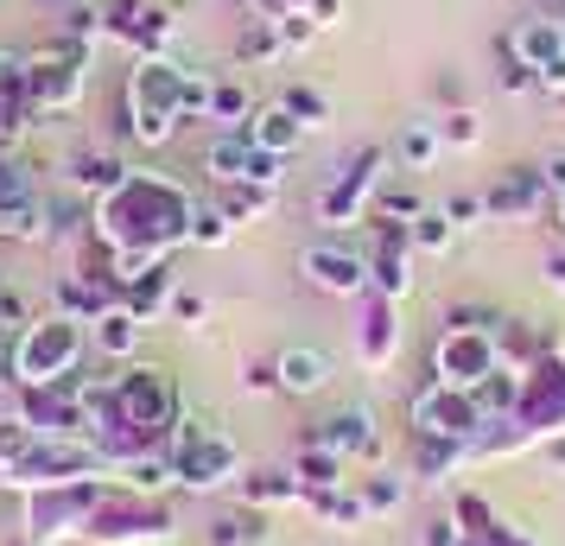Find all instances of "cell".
Segmentation results:
<instances>
[{
    "mask_svg": "<svg viewBox=\"0 0 565 546\" xmlns=\"http://www.w3.org/2000/svg\"><path fill=\"white\" fill-rule=\"evenodd\" d=\"M198 210H204L198 191L184 179H172L166 165H128V179L89 204V242L103 248L108 287L121 292L153 260H172V248L191 242Z\"/></svg>",
    "mask_w": 565,
    "mask_h": 546,
    "instance_id": "obj_1",
    "label": "cell"
},
{
    "mask_svg": "<svg viewBox=\"0 0 565 546\" xmlns=\"http://www.w3.org/2000/svg\"><path fill=\"white\" fill-rule=\"evenodd\" d=\"M83 439L103 451L108 464L121 470L128 458H147V451H166L172 426H179V388L166 368H140L121 363L103 382H83Z\"/></svg>",
    "mask_w": 565,
    "mask_h": 546,
    "instance_id": "obj_2",
    "label": "cell"
},
{
    "mask_svg": "<svg viewBox=\"0 0 565 546\" xmlns=\"http://www.w3.org/2000/svg\"><path fill=\"white\" fill-rule=\"evenodd\" d=\"M83 356H89V324L71 312H39L13 338V388H71L77 382Z\"/></svg>",
    "mask_w": 565,
    "mask_h": 546,
    "instance_id": "obj_3",
    "label": "cell"
},
{
    "mask_svg": "<svg viewBox=\"0 0 565 546\" xmlns=\"http://www.w3.org/2000/svg\"><path fill=\"white\" fill-rule=\"evenodd\" d=\"M184 89H191V71H184L172 52L134 57V71H128V133L147 147V153H159V147L184 128Z\"/></svg>",
    "mask_w": 565,
    "mask_h": 546,
    "instance_id": "obj_4",
    "label": "cell"
},
{
    "mask_svg": "<svg viewBox=\"0 0 565 546\" xmlns=\"http://www.w3.org/2000/svg\"><path fill=\"white\" fill-rule=\"evenodd\" d=\"M166 464L179 477V490H198V495H216V490H235L242 483V445L223 432V419L210 414H179L172 439H166Z\"/></svg>",
    "mask_w": 565,
    "mask_h": 546,
    "instance_id": "obj_5",
    "label": "cell"
},
{
    "mask_svg": "<svg viewBox=\"0 0 565 546\" xmlns=\"http://www.w3.org/2000/svg\"><path fill=\"white\" fill-rule=\"evenodd\" d=\"M179 521L159 495H140L128 490L121 477H103V490L83 515V534L77 540H96V546H172Z\"/></svg>",
    "mask_w": 565,
    "mask_h": 546,
    "instance_id": "obj_6",
    "label": "cell"
},
{
    "mask_svg": "<svg viewBox=\"0 0 565 546\" xmlns=\"http://www.w3.org/2000/svg\"><path fill=\"white\" fill-rule=\"evenodd\" d=\"M407 419H413V439L419 445H458V451H470L489 426L483 400L463 388H445V382H426V388L413 394Z\"/></svg>",
    "mask_w": 565,
    "mask_h": 546,
    "instance_id": "obj_7",
    "label": "cell"
},
{
    "mask_svg": "<svg viewBox=\"0 0 565 546\" xmlns=\"http://www.w3.org/2000/svg\"><path fill=\"white\" fill-rule=\"evenodd\" d=\"M89 477H115V464H108L103 451L89 439H39L26 451V464L13 470V477H0V490H64V483H89Z\"/></svg>",
    "mask_w": 565,
    "mask_h": 546,
    "instance_id": "obj_8",
    "label": "cell"
},
{
    "mask_svg": "<svg viewBox=\"0 0 565 546\" xmlns=\"http://www.w3.org/2000/svg\"><path fill=\"white\" fill-rule=\"evenodd\" d=\"M502 375V343H495V324H445L433 343V382L445 388L477 394L483 382Z\"/></svg>",
    "mask_w": 565,
    "mask_h": 546,
    "instance_id": "obj_9",
    "label": "cell"
},
{
    "mask_svg": "<svg viewBox=\"0 0 565 546\" xmlns=\"http://www.w3.org/2000/svg\"><path fill=\"white\" fill-rule=\"evenodd\" d=\"M26 89H32V115L77 108L83 89H89V45L83 39H57L45 52H26Z\"/></svg>",
    "mask_w": 565,
    "mask_h": 546,
    "instance_id": "obj_10",
    "label": "cell"
},
{
    "mask_svg": "<svg viewBox=\"0 0 565 546\" xmlns=\"http://www.w3.org/2000/svg\"><path fill=\"white\" fill-rule=\"evenodd\" d=\"M387 165V147H362L356 165H343L324 191H318V223L324 229H343V223H369V204H375V191H382V172Z\"/></svg>",
    "mask_w": 565,
    "mask_h": 546,
    "instance_id": "obj_11",
    "label": "cell"
},
{
    "mask_svg": "<svg viewBox=\"0 0 565 546\" xmlns=\"http://www.w3.org/2000/svg\"><path fill=\"white\" fill-rule=\"evenodd\" d=\"M96 490H103V477H89V483H64V490H32V495H26V515H20L26 540H32V546H45V540H77V534H83V515H89V502H96Z\"/></svg>",
    "mask_w": 565,
    "mask_h": 546,
    "instance_id": "obj_12",
    "label": "cell"
},
{
    "mask_svg": "<svg viewBox=\"0 0 565 546\" xmlns=\"http://www.w3.org/2000/svg\"><path fill=\"white\" fill-rule=\"evenodd\" d=\"M502 52L521 57V64L540 77L546 96H565V20H553V13L514 20V32L502 39Z\"/></svg>",
    "mask_w": 565,
    "mask_h": 546,
    "instance_id": "obj_13",
    "label": "cell"
},
{
    "mask_svg": "<svg viewBox=\"0 0 565 546\" xmlns=\"http://www.w3.org/2000/svg\"><path fill=\"white\" fill-rule=\"evenodd\" d=\"M45 204H39V184L13 153H0V242H45Z\"/></svg>",
    "mask_w": 565,
    "mask_h": 546,
    "instance_id": "obj_14",
    "label": "cell"
},
{
    "mask_svg": "<svg viewBox=\"0 0 565 546\" xmlns=\"http://www.w3.org/2000/svg\"><path fill=\"white\" fill-rule=\"evenodd\" d=\"M401 343H407V324H401V299H382V292H362V324H356V363L369 375H387L401 363Z\"/></svg>",
    "mask_w": 565,
    "mask_h": 546,
    "instance_id": "obj_15",
    "label": "cell"
},
{
    "mask_svg": "<svg viewBox=\"0 0 565 546\" xmlns=\"http://www.w3.org/2000/svg\"><path fill=\"white\" fill-rule=\"evenodd\" d=\"M103 26H108V39H121V45H134L140 57H153V52L172 45L179 20H172V7H159V0H108Z\"/></svg>",
    "mask_w": 565,
    "mask_h": 546,
    "instance_id": "obj_16",
    "label": "cell"
},
{
    "mask_svg": "<svg viewBox=\"0 0 565 546\" xmlns=\"http://www.w3.org/2000/svg\"><path fill=\"white\" fill-rule=\"evenodd\" d=\"M306 280L318 292H331V299H362L369 292V248H343V242H311L306 255Z\"/></svg>",
    "mask_w": 565,
    "mask_h": 546,
    "instance_id": "obj_17",
    "label": "cell"
},
{
    "mask_svg": "<svg viewBox=\"0 0 565 546\" xmlns=\"http://www.w3.org/2000/svg\"><path fill=\"white\" fill-rule=\"evenodd\" d=\"M553 204V184H546V165H509L502 179L483 191V216L495 223H527Z\"/></svg>",
    "mask_w": 565,
    "mask_h": 546,
    "instance_id": "obj_18",
    "label": "cell"
},
{
    "mask_svg": "<svg viewBox=\"0 0 565 546\" xmlns=\"http://www.w3.org/2000/svg\"><path fill=\"white\" fill-rule=\"evenodd\" d=\"M32 121L39 115H32V89H26V52H0V153H13Z\"/></svg>",
    "mask_w": 565,
    "mask_h": 546,
    "instance_id": "obj_19",
    "label": "cell"
},
{
    "mask_svg": "<svg viewBox=\"0 0 565 546\" xmlns=\"http://www.w3.org/2000/svg\"><path fill=\"white\" fill-rule=\"evenodd\" d=\"M311 445L337 451L343 464H350V458H382V432H375V414H369V407H337L331 419H318Z\"/></svg>",
    "mask_w": 565,
    "mask_h": 546,
    "instance_id": "obj_20",
    "label": "cell"
},
{
    "mask_svg": "<svg viewBox=\"0 0 565 546\" xmlns=\"http://www.w3.org/2000/svg\"><path fill=\"white\" fill-rule=\"evenodd\" d=\"M140 343H147V318H134L128 306H121V292H115L103 312L89 318V350L108 356V363H134Z\"/></svg>",
    "mask_w": 565,
    "mask_h": 546,
    "instance_id": "obj_21",
    "label": "cell"
},
{
    "mask_svg": "<svg viewBox=\"0 0 565 546\" xmlns=\"http://www.w3.org/2000/svg\"><path fill=\"white\" fill-rule=\"evenodd\" d=\"M274 375H280V394L311 400V394L331 388V356H324L318 343H286L280 356H274Z\"/></svg>",
    "mask_w": 565,
    "mask_h": 546,
    "instance_id": "obj_22",
    "label": "cell"
},
{
    "mask_svg": "<svg viewBox=\"0 0 565 546\" xmlns=\"http://www.w3.org/2000/svg\"><path fill=\"white\" fill-rule=\"evenodd\" d=\"M172 292H179V274H172V260H153L147 274H134L128 287H121V306L134 318H147L153 324L159 312H172Z\"/></svg>",
    "mask_w": 565,
    "mask_h": 546,
    "instance_id": "obj_23",
    "label": "cell"
},
{
    "mask_svg": "<svg viewBox=\"0 0 565 546\" xmlns=\"http://www.w3.org/2000/svg\"><path fill=\"white\" fill-rule=\"evenodd\" d=\"M248 140H255L260 153L292 159L299 147H306V121H299V115H292L286 103H274V108H260L255 121H248Z\"/></svg>",
    "mask_w": 565,
    "mask_h": 546,
    "instance_id": "obj_24",
    "label": "cell"
},
{
    "mask_svg": "<svg viewBox=\"0 0 565 546\" xmlns=\"http://www.w3.org/2000/svg\"><path fill=\"white\" fill-rule=\"evenodd\" d=\"M292 477H299V490H306V502L311 495H331V490H343L350 483V464L337 458V451H324V445H299V458H292Z\"/></svg>",
    "mask_w": 565,
    "mask_h": 546,
    "instance_id": "obj_25",
    "label": "cell"
},
{
    "mask_svg": "<svg viewBox=\"0 0 565 546\" xmlns=\"http://www.w3.org/2000/svg\"><path fill=\"white\" fill-rule=\"evenodd\" d=\"M248 159H255V140H248V128H223V133L204 147V172H210L216 184H242V179H248Z\"/></svg>",
    "mask_w": 565,
    "mask_h": 546,
    "instance_id": "obj_26",
    "label": "cell"
},
{
    "mask_svg": "<svg viewBox=\"0 0 565 546\" xmlns=\"http://www.w3.org/2000/svg\"><path fill=\"white\" fill-rule=\"evenodd\" d=\"M235 495H242L248 508H286V502H306V490H299L292 470H255V477L235 483Z\"/></svg>",
    "mask_w": 565,
    "mask_h": 546,
    "instance_id": "obj_27",
    "label": "cell"
},
{
    "mask_svg": "<svg viewBox=\"0 0 565 546\" xmlns=\"http://www.w3.org/2000/svg\"><path fill=\"white\" fill-rule=\"evenodd\" d=\"M407 242H413V255H451V242H458V223L445 216L438 204H426L419 216L407 223Z\"/></svg>",
    "mask_w": 565,
    "mask_h": 546,
    "instance_id": "obj_28",
    "label": "cell"
},
{
    "mask_svg": "<svg viewBox=\"0 0 565 546\" xmlns=\"http://www.w3.org/2000/svg\"><path fill=\"white\" fill-rule=\"evenodd\" d=\"M39 439H45V432H39V426H32L20 407H13V414H0V477H13V470L26 464V451H32Z\"/></svg>",
    "mask_w": 565,
    "mask_h": 546,
    "instance_id": "obj_29",
    "label": "cell"
},
{
    "mask_svg": "<svg viewBox=\"0 0 565 546\" xmlns=\"http://www.w3.org/2000/svg\"><path fill=\"white\" fill-rule=\"evenodd\" d=\"M438 153H445V140H438L433 121H407V128L394 133V159H401L407 172H426V165H433Z\"/></svg>",
    "mask_w": 565,
    "mask_h": 546,
    "instance_id": "obj_30",
    "label": "cell"
},
{
    "mask_svg": "<svg viewBox=\"0 0 565 546\" xmlns=\"http://www.w3.org/2000/svg\"><path fill=\"white\" fill-rule=\"evenodd\" d=\"M204 540L210 546H260L267 540V515L260 508H248V515H216L204 527Z\"/></svg>",
    "mask_w": 565,
    "mask_h": 546,
    "instance_id": "obj_31",
    "label": "cell"
},
{
    "mask_svg": "<svg viewBox=\"0 0 565 546\" xmlns=\"http://www.w3.org/2000/svg\"><path fill=\"white\" fill-rule=\"evenodd\" d=\"M356 490H362V502H369V521L401 515V508H407V477H394V470H375V477H362Z\"/></svg>",
    "mask_w": 565,
    "mask_h": 546,
    "instance_id": "obj_32",
    "label": "cell"
},
{
    "mask_svg": "<svg viewBox=\"0 0 565 546\" xmlns=\"http://www.w3.org/2000/svg\"><path fill=\"white\" fill-rule=\"evenodd\" d=\"M311 508L331 521V527H369V502H362V490H331V495H311Z\"/></svg>",
    "mask_w": 565,
    "mask_h": 546,
    "instance_id": "obj_33",
    "label": "cell"
},
{
    "mask_svg": "<svg viewBox=\"0 0 565 546\" xmlns=\"http://www.w3.org/2000/svg\"><path fill=\"white\" fill-rule=\"evenodd\" d=\"M204 121H223V128H248V121H255V115H248V89H242V83H210V115Z\"/></svg>",
    "mask_w": 565,
    "mask_h": 546,
    "instance_id": "obj_34",
    "label": "cell"
},
{
    "mask_svg": "<svg viewBox=\"0 0 565 546\" xmlns=\"http://www.w3.org/2000/svg\"><path fill=\"white\" fill-rule=\"evenodd\" d=\"M223 216L230 223H255V216H267L274 210V191H260V184H223Z\"/></svg>",
    "mask_w": 565,
    "mask_h": 546,
    "instance_id": "obj_35",
    "label": "cell"
},
{
    "mask_svg": "<svg viewBox=\"0 0 565 546\" xmlns=\"http://www.w3.org/2000/svg\"><path fill=\"white\" fill-rule=\"evenodd\" d=\"M419 210H426V197H419V191H401V184H387V179H382L375 204H369V216H375V223H413Z\"/></svg>",
    "mask_w": 565,
    "mask_h": 546,
    "instance_id": "obj_36",
    "label": "cell"
},
{
    "mask_svg": "<svg viewBox=\"0 0 565 546\" xmlns=\"http://www.w3.org/2000/svg\"><path fill=\"white\" fill-rule=\"evenodd\" d=\"M280 103L292 108V115H299V121H306V133H311V128H324V121H331V103H324V96H318V89H311V83H292V89H286Z\"/></svg>",
    "mask_w": 565,
    "mask_h": 546,
    "instance_id": "obj_37",
    "label": "cell"
},
{
    "mask_svg": "<svg viewBox=\"0 0 565 546\" xmlns=\"http://www.w3.org/2000/svg\"><path fill=\"white\" fill-rule=\"evenodd\" d=\"M451 521H458L463 534H489V527H495V515H489V502H483V495H470V490H458V495H451Z\"/></svg>",
    "mask_w": 565,
    "mask_h": 546,
    "instance_id": "obj_38",
    "label": "cell"
},
{
    "mask_svg": "<svg viewBox=\"0 0 565 546\" xmlns=\"http://www.w3.org/2000/svg\"><path fill=\"white\" fill-rule=\"evenodd\" d=\"M230 229H235L230 216H223L216 204H204V210H198V223H191V242H198V248H223V242H230Z\"/></svg>",
    "mask_w": 565,
    "mask_h": 546,
    "instance_id": "obj_39",
    "label": "cell"
},
{
    "mask_svg": "<svg viewBox=\"0 0 565 546\" xmlns=\"http://www.w3.org/2000/svg\"><path fill=\"white\" fill-rule=\"evenodd\" d=\"M438 140H445V147H477L483 128H477V115H470V108H451V115L438 121Z\"/></svg>",
    "mask_w": 565,
    "mask_h": 546,
    "instance_id": "obj_40",
    "label": "cell"
},
{
    "mask_svg": "<svg viewBox=\"0 0 565 546\" xmlns=\"http://www.w3.org/2000/svg\"><path fill=\"white\" fill-rule=\"evenodd\" d=\"M172 318H179L184 331H198V324L210 318V299L204 292H172Z\"/></svg>",
    "mask_w": 565,
    "mask_h": 546,
    "instance_id": "obj_41",
    "label": "cell"
},
{
    "mask_svg": "<svg viewBox=\"0 0 565 546\" xmlns=\"http://www.w3.org/2000/svg\"><path fill=\"white\" fill-rule=\"evenodd\" d=\"M242 388H248V394H280V375H274V363H248V368H242Z\"/></svg>",
    "mask_w": 565,
    "mask_h": 546,
    "instance_id": "obj_42",
    "label": "cell"
},
{
    "mask_svg": "<svg viewBox=\"0 0 565 546\" xmlns=\"http://www.w3.org/2000/svg\"><path fill=\"white\" fill-rule=\"evenodd\" d=\"M438 210H445V216H451L458 229H470V223L483 216V197H470V191H463V197H451V204H438Z\"/></svg>",
    "mask_w": 565,
    "mask_h": 546,
    "instance_id": "obj_43",
    "label": "cell"
},
{
    "mask_svg": "<svg viewBox=\"0 0 565 546\" xmlns=\"http://www.w3.org/2000/svg\"><path fill=\"white\" fill-rule=\"evenodd\" d=\"M458 540H463V527L451 515H438L433 527H426V546H458Z\"/></svg>",
    "mask_w": 565,
    "mask_h": 546,
    "instance_id": "obj_44",
    "label": "cell"
},
{
    "mask_svg": "<svg viewBox=\"0 0 565 546\" xmlns=\"http://www.w3.org/2000/svg\"><path fill=\"white\" fill-rule=\"evenodd\" d=\"M502 89H540V77L521 64V57H509V71H502Z\"/></svg>",
    "mask_w": 565,
    "mask_h": 546,
    "instance_id": "obj_45",
    "label": "cell"
},
{
    "mask_svg": "<svg viewBox=\"0 0 565 546\" xmlns=\"http://www.w3.org/2000/svg\"><path fill=\"white\" fill-rule=\"evenodd\" d=\"M553 292H565V255H546V274H540Z\"/></svg>",
    "mask_w": 565,
    "mask_h": 546,
    "instance_id": "obj_46",
    "label": "cell"
},
{
    "mask_svg": "<svg viewBox=\"0 0 565 546\" xmlns=\"http://www.w3.org/2000/svg\"><path fill=\"white\" fill-rule=\"evenodd\" d=\"M0 388H13V338H0Z\"/></svg>",
    "mask_w": 565,
    "mask_h": 546,
    "instance_id": "obj_47",
    "label": "cell"
},
{
    "mask_svg": "<svg viewBox=\"0 0 565 546\" xmlns=\"http://www.w3.org/2000/svg\"><path fill=\"white\" fill-rule=\"evenodd\" d=\"M546 184H553V191L565 184V153H553V159H546Z\"/></svg>",
    "mask_w": 565,
    "mask_h": 546,
    "instance_id": "obj_48",
    "label": "cell"
},
{
    "mask_svg": "<svg viewBox=\"0 0 565 546\" xmlns=\"http://www.w3.org/2000/svg\"><path fill=\"white\" fill-rule=\"evenodd\" d=\"M546 458H553V470H565V432L559 439H546Z\"/></svg>",
    "mask_w": 565,
    "mask_h": 546,
    "instance_id": "obj_49",
    "label": "cell"
},
{
    "mask_svg": "<svg viewBox=\"0 0 565 546\" xmlns=\"http://www.w3.org/2000/svg\"><path fill=\"white\" fill-rule=\"evenodd\" d=\"M458 546H489V534H463V540Z\"/></svg>",
    "mask_w": 565,
    "mask_h": 546,
    "instance_id": "obj_50",
    "label": "cell"
},
{
    "mask_svg": "<svg viewBox=\"0 0 565 546\" xmlns=\"http://www.w3.org/2000/svg\"><path fill=\"white\" fill-rule=\"evenodd\" d=\"M553 210H559V223H565V184H559V191H553Z\"/></svg>",
    "mask_w": 565,
    "mask_h": 546,
    "instance_id": "obj_51",
    "label": "cell"
},
{
    "mask_svg": "<svg viewBox=\"0 0 565 546\" xmlns=\"http://www.w3.org/2000/svg\"><path fill=\"white\" fill-rule=\"evenodd\" d=\"M20 546H32V540H20Z\"/></svg>",
    "mask_w": 565,
    "mask_h": 546,
    "instance_id": "obj_52",
    "label": "cell"
},
{
    "mask_svg": "<svg viewBox=\"0 0 565 546\" xmlns=\"http://www.w3.org/2000/svg\"><path fill=\"white\" fill-rule=\"evenodd\" d=\"M559 356H565V350H559Z\"/></svg>",
    "mask_w": 565,
    "mask_h": 546,
    "instance_id": "obj_53",
    "label": "cell"
}]
</instances>
